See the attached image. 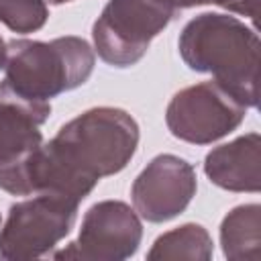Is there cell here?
I'll return each instance as SVG.
<instances>
[{
	"instance_id": "cell-15",
	"label": "cell",
	"mask_w": 261,
	"mask_h": 261,
	"mask_svg": "<svg viewBox=\"0 0 261 261\" xmlns=\"http://www.w3.org/2000/svg\"><path fill=\"white\" fill-rule=\"evenodd\" d=\"M6 57H8V45H6L4 39L0 37V69L6 65Z\"/></svg>"
},
{
	"instance_id": "cell-10",
	"label": "cell",
	"mask_w": 261,
	"mask_h": 261,
	"mask_svg": "<svg viewBox=\"0 0 261 261\" xmlns=\"http://www.w3.org/2000/svg\"><path fill=\"white\" fill-rule=\"evenodd\" d=\"M204 173L228 192H259L261 188V137L247 133L214 147L204 159Z\"/></svg>"
},
{
	"instance_id": "cell-9",
	"label": "cell",
	"mask_w": 261,
	"mask_h": 261,
	"mask_svg": "<svg viewBox=\"0 0 261 261\" xmlns=\"http://www.w3.org/2000/svg\"><path fill=\"white\" fill-rule=\"evenodd\" d=\"M194 167L177 155H157L137 175L130 196L135 212L147 222H165L181 214L196 196Z\"/></svg>"
},
{
	"instance_id": "cell-16",
	"label": "cell",
	"mask_w": 261,
	"mask_h": 261,
	"mask_svg": "<svg viewBox=\"0 0 261 261\" xmlns=\"http://www.w3.org/2000/svg\"><path fill=\"white\" fill-rule=\"evenodd\" d=\"M63 2H71V0H49V4H63Z\"/></svg>"
},
{
	"instance_id": "cell-11",
	"label": "cell",
	"mask_w": 261,
	"mask_h": 261,
	"mask_svg": "<svg viewBox=\"0 0 261 261\" xmlns=\"http://www.w3.org/2000/svg\"><path fill=\"white\" fill-rule=\"evenodd\" d=\"M220 245L226 259H259L261 206L241 204L232 208L220 224Z\"/></svg>"
},
{
	"instance_id": "cell-2",
	"label": "cell",
	"mask_w": 261,
	"mask_h": 261,
	"mask_svg": "<svg viewBox=\"0 0 261 261\" xmlns=\"http://www.w3.org/2000/svg\"><path fill=\"white\" fill-rule=\"evenodd\" d=\"M179 55L192 71L212 73L245 108L259 102V37L243 20L202 12L179 33Z\"/></svg>"
},
{
	"instance_id": "cell-6",
	"label": "cell",
	"mask_w": 261,
	"mask_h": 261,
	"mask_svg": "<svg viewBox=\"0 0 261 261\" xmlns=\"http://www.w3.org/2000/svg\"><path fill=\"white\" fill-rule=\"evenodd\" d=\"M247 108L214 80L179 90L165 110L169 133L186 143L210 145L232 133Z\"/></svg>"
},
{
	"instance_id": "cell-5",
	"label": "cell",
	"mask_w": 261,
	"mask_h": 261,
	"mask_svg": "<svg viewBox=\"0 0 261 261\" xmlns=\"http://www.w3.org/2000/svg\"><path fill=\"white\" fill-rule=\"evenodd\" d=\"M77 206L80 200L55 192H39L12 204L0 228V259L27 261L47 255L73 228Z\"/></svg>"
},
{
	"instance_id": "cell-4",
	"label": "cell",
	"mask_w": 261,
	"mask_h": 261,
	"mask_svg": "<svg viewBox=\"0 0 261 261\" xmlns=\"http://www.w3.org/2000/svg\"><path fill=\"white\" fill-rule=\"evenodd\" d=\"M179 10L177 0H110L94 22V49L108 65L130 67Z\"/></svg>"
},
{
	"instance_id": "cell-12",
	"label": "cell",
	"mask_w": 261,
	"mask_h": 261,
	"mask_svg": "<svg viewBox=\"0 0 261 261\" xmlns=\"http://www.w3.org/2000/svg\"><path fill=\"white\" fill-rule=\"evenodd\" d=\"M212 239L202 224L188 222L169 232H163L147 253L149 261H163V259H198L208 261L212 259Z\"/></svg>"
},
{
	"instance_id": "cell-3",
	"label": "cell",
	"mask_w": 261,
	"mask_h": 261,
	"mask_svg": "<svg viewBox=\"0 0 261 261\" xmlns=\"http://www.w3.org/2000/svg\"><path fill=\"white\" fill-rule=\"evenodd\" d=\"M94 51L82 37L53 41L14 39L8 43L4 80L0 88L33 102H49L92 75Z\"/></svg>"
},
{
	"instance_id": "cell-13",
	"label": "cell",
	"mask_w": 261,
	"mask_h": 261,
	"mask_svg": "<svg viewBox=\"0 0 261 261\" xmlns=\"http://www.w3.org/2000/svg\"><path fill=\"white\" fill-rule=\"evenodd\" d=\"M47 16L45 0H0V22L12 33H35L45 27Z\"/></svg>"
},
{
	"instance_id": "cell-8",
	"label": "cell",
	"mask_w": 261,
	"mask_h": 261,
	"mask_svg": "<svg viewBox=\"0 0 261 261\" xmlns=\"http://www.w3.org/2000/svg\"><path fill=\"white\" fill-rule=\"evenodd\" d=\"M49 114V102L24 100L0 88V190L22 196L24 167L43 145L41 124Z\"/></svg>"
},
{
	"instance_id": "cell-14",
	"label": "cell",
	"mask_w": 261,
	"mask_h": 261,
	"mask_svg": "<svg viewBox=\"0 0 261 261\" xmlns=\"http://www.w3.org/2000/svg\"><path fill=\"white\" fill-rule=\"evenodd\" d=\"M200 4H216L220 8H226V10L234 12V14L249 16L251 20H257L259 0H188V8L190 6H200Z\"/></svg>"
},
{
	"instance_id": "cell-7",
	"label": "cell",
	"mask_w": 261,
	"mask_h": 261,
	"mask_svg": "<svg viewBox=\"0 0 261 261\" xmlns=\"http://www.w3.org/2000/svg\"><path fill=\"white\" fill-rule=\"evenodd\" d=\"M143 224L135 208L120 200H104L84 214L80 234L55 259L124 261L139 251Z\"/></svg>"
},
{
	"instance_id": "cell-1",
	"label": "cell",
	"mask_w": 261,
	"mask_h": 261,
	"mask_svg": "<svg viewBox=\"0 0 261 261\" xmlns=\"http://www.w3.org/2000/svg\"><path fill=\"white\" fill-rule=\"evenodd\" d=\"M137 145L139 124L128 112L90 108L37 149L24 167L22 196L55 192L82 202L102 177L126 167Z\"/></svg>"
}]
</instances>
